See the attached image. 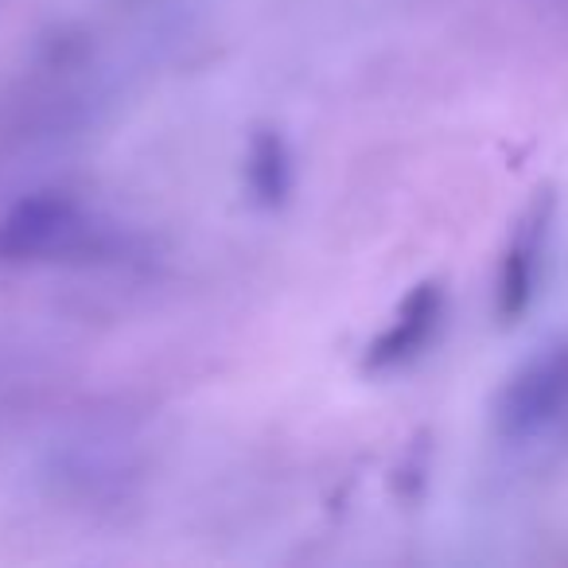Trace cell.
Wrapping results in <instances>:
<instances>
[{"label":"cell","instance_id":"cell-1","mask_svg":"<svg viewBox=\"0 0 568 568\" xmlns=\"http://www.w3.org/2000/svg\"><path fill=\"white\" fill-rule=\"evenodd\" d=\"M495 428L510 444H537L568 428V339L529 355L495 397Z\"/></svg>","mask_w":568,"mask_h":568},{"label":"cell","instance_id":"cell-2","mask_svg":"<svg viewBox=\"0 0 568 568\" xmlns=\"http://www.w3.org/2000/svg\"><path fill=\"white\" fill-rule=\"evenodd\" d=\"M102 226L67 195H32L0 219V265H36L87 253Z\"/></svg>","mask_w":568,"mask_h":568},{"label":"cell","instance_id":"cell-3","mask_svg":"<svg viewBox=\"0 0 568 568\" xmlns=\"http://www.w3.org/2000/svg\"><path fill=\"white\" fill-rule=\"evenodd\" d=\"M549 219H552V199H537L526 211V219L518 222L510 245H506L503 268H498V316L506 324L521 316L534 304L537 276H541L545 261V242H549Z\"/></svg>","mask_w":568,"mask_h":568},{"label":"cell","instance_id":"cell-4","mask_svg":"<svg viewBox=\"0 0 568 568\" xmlns=\"http://www.w3.org/2000/svg\"><path fill=\"white\" fill-rule=\"evenodd\" d=\"M440 320H444L440 284H420V288H413L394 324L374 339L366 363H371L374 371H389V366H402V363H409V358H417L420 351L428 347V339L436 335Z\"/></svg>","mask_w":568,"mask_h":568},{"label":"cell","instance_id":"cell-5","mask_svg":"<svg viewBox=\"0 0 568 568\" xmlns=\"http://www.w3.org/2000/svg\"><path fill=\"white\" fill-rule=\"evenodd\" d=\"M250 187L261 203H281L293 183V164H288V149L276 133H261L250 149Z\"/></svg>","mask_w":568,"mask_h":568}]
</instances>
